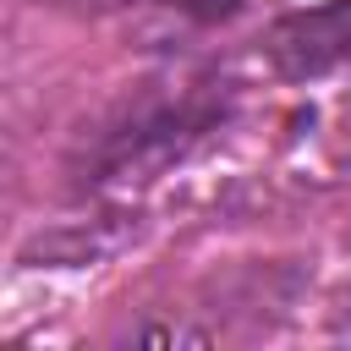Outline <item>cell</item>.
I'll return each instance as SVG.
<instances>
[{"instance_id":"cell-1","label":"cell","mask_w":351,"mask_h":351,"mask_svg":"<svg viewBox=\"0 0 351 351\" xmlns=\"http://www.w3.org/2000/svg\"><path fill=\"white\" fill-rule=\"evenodd\" d=\"M274 60H280L285 77H313V71L351 60V0L285 16L274 27Z\"/></svg>"},{"instance_id":"cell-2","label":"cell","mask_w":351,"mask_h":351,"mask_svg":"<svg viewBox=\"0 0 351 351\" xmlns=\"http://www.w3.org/2000/svg\"><path fill=\"white\" fill-rule=\"evenodd\" d=\"M340 329L351 335V296H346V307H340Z\"/></svg>"}]
</instances>
